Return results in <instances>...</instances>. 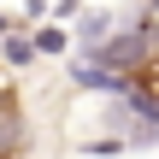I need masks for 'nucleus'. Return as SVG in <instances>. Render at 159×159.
<instances>
[{
  "label": "nucleus",
  "mask_w": 159,
  "mask_h": 159,
  "mask_svg": "<svg viewBox=\"0 0 159 159\" xmlns=\"http://www.w3.org/2000/svg\"><path fill=\"white\" fill-rule=\"evenodd\" d=\"M118 89H124L148 118H159V47H148V53L124 71V83H118Z\"/></svg>",
  "instance_id": "1"
},
{
  "label": "nucleus",
  "mask_w": 159,
  "mask_h": 159,
  "mask_svg": "<svg viewBox=\"0 0 159 159\" xmlns=\"http://www.w3.org/2000/svg\"><path fill=\"white\" fill-rule=\"evenodd\" d=\"M35 53H65V35H59V30H41V35H35Z\"/></svg>",
  "instance_id": "2"
}]
</instances>
